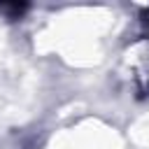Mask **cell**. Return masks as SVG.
Segmentation results:
<instances>
[{"label": "cell", "mask_w": 149, "mask_h": 149, "mask_svg": "<svg viewBox=\"0 0 149 149\" xmlns=\"http://www.w3.org/2000/svg\"><path fill=\"white\" fill-rule=\"evenodd\" d=\"M2 12H12L14 16H21V12L26 9V5H0Z\"/></svg>", "instance_id": "1"}]
</instances>
